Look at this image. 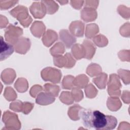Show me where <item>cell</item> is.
Returning a JSON list of instances; mask_svg holds the SVG:
<instances>
[{
    "mask_svg": "<svg viewBox=\"0 0 130 130\" xmlns=\"http://www.w3.org/2000/svg\"><path fill=\"white\" fill-rule=\"evenodd\" d=\"M64 56L66 59V64L64 68L67 69H71L73 68L76 63V60L73 58L72 54L70 53L67 52Z\"/></svg>",
    "mask_w": 130,
    "mask_h": 130,
    "instance_id": "38",
    "label": "cell"
},
{
    "mask_svg": "<svg viewBox=\"0 0 130 130\" xmlns=\"http://www.w3.org/2000/svg\"><path fill=\"white\" fill-rule=\"evenodd\" d=\"M18 3V1H0V8L2 10H7Z\"/></svg>",
    "mask_w": 130,
    "mask_h": 130,
    "instance_id": "40",
    "label": "cell"
},
{
    "mask_svg": "<svg viewBox=\"0 0 130 130\" xmlns=\"http://www.w3.org/2000/svg\"><path fill=\"white\" fill-rule=\"evenodd\" d=\"M118 76L125 84H128L130 82V72L128 70L119 69L117 71Z\"/></svg>",
    "mask_w": 130,
    "mask_h": 130,
    "instance_id": "34",
    "label": "cell"
},
{
    "mask_svg": "<svg viewBox=\"0 0 130 130\" xmlns=\"http://www.w3.org/2000/svg\"><path fill=\"white\" fill-rule=\"evenodd\" d=\"M43 90V88L40 85L36 84L32 86L30 89V95L33 98H36L38 94Z\"/></svg>",
    "mask_w": 130,
    "mask_h": 130,
    "instance_id": "42",
    "label": "cell"
},
{
    "mask_svg": "<svg viewBox=\"0 0 130 130\" xmlns=\"http://www.w3.org/2000/svg\"><path fill=\"white\" fill-rule=\"evenodd\" d=\"M14 50V46L12 44L5 42L3 37L1 36V61L9 57L13 53Z\"/></svg>",
    "mask_w": 130,
    "mask_h": 130,
    "instance_id": "10",
    "label": "cell"
},
{
    "mask_svg": "<svg viewBox=\"0 0 130 130\" xmlns=\"http://www.w3.org/2000/svg\"><path fill=\"white\" fill-rule=\"evenodd\" d=\"M74 77L72 75L64 76L62 81V87L65 89H72L74 85Z\"/></svg>",
    "mask_w": 130,
    "mask_h": 130,
    "instance_id": "31",
    "label": "cell"
},
{
    "mask_svg": "<svg viewBox=\"0 0 130 130\" xmlns=\"http://www.w3.org/2000/svg\"><path fill=\"white\" fill-rule=\"evenodd\" d=\"M92 41L95 45L99 47H104L108 44L107 38L102 34L96 35L92 38Z\"/></svg>",
    "mask_w": 130,
    "mask_h": 130,
    "instance_id": "29",
    "label": "cell"
},
{
    "mask_svg": "<svg viewBox=\"0 0 130 130\" xmlns=\"http://www.w3.org/2000/svg\"><path fill=\"white\" fill-rule=\"evenodd\" d=\"M130 125L128 122L123 121L119 124L118 129H129L130 128Z\"/></svg>",
    "mask_w": 130,
    "mask_h": 130,
    "instance_id": "49",
    "label": "cell"
},
{
    "mask_svg": "<svg viewBox=\"0 0 130 130\" xmlns=\"http://www.w3.org/2000/svg\"><path fill=\"white\" fill-rule=\"evenodd\" d=\"M29 11L34 18L41 19L46 15V9L44 4L41 2H35L29 7Z\"/></svg>",
    "mask_w": 130,
    "mask_h": 130,
    "instance_id": "7",
    "label": "cell"
},
{
    "mask_svg": "<svg viewBox=\"0 0 130 130\" xmlns=\"http://www.w3.org/2000/svg\"><path fill=\"white\" fill-rule=\"evenodd\" d=\"M59 100L62 103L68 105L72 104L74 101L71 92L67 91H62L61 93Z\"/></svg>",
    "mask_w": 130,
    "mask_h": 130,
    "instance_id": "30",
    "label": "cell"
},
{
    "mask_svg": "<svg viewBox=\"0 0 130 130\" xmlns=\"http://www.w3.org/2000/svg\"><path fill=\"white\" fill-rule=\"evenodd\" d=\"M2 120L5 125L4 129L18 130L21 128V122L18 119V115L10 111L4 112Z\"/></svg>",
    "mask_w": 130,
    "mask_h": 130,
    "instance_id": "3",
    "label": "cell"
},
{
    "mask_svg": "<svg viewBox=\"0 0 130 130\" xmlns=\"http://www.w3.org/2000/svg\"><path fill=\"white\" fill-rule=\"evenodd\" d=\"M82 118L84 125L89 128L97 130L114 129L117 125L116 118L111 115H105L98 110L82 109L80 111V118Z\"/></svg>",
    "mask_w": 130,
    "mask_h": 130,
    "instance_id": "1",
    "label": "cell"
},
{
    "mask_svg": "<svg viewBox=\"0 0 130 130\" xmlns=\"http://www.w3.org/2000/svg\"><path fill=\"white\" fill-rule=\"evenodd\" d=\"M107 106L110 110L116 111L122 106V103L118 97L110 96L107 100Z\"/></svg>",
    "mask_w": 130,
    "mask_h": 130,
    "instance_id": "20",
    "label": "cell"
},
{
    "mask_svg": "<svg viewBox=\"0 0 130 130\" xmlns=\"http://www.w3.org/2000/svg\"><path fill=\"white\" fill-rule=\"evenodd\" d=\"M4 96L7 101H13L17 98V95L12 87L8 86L5 89Z\"/></svg>",
    "mask_w": 130,
    "mask_h": 130,
    "instance_id": "33",
    "label": "cell"
},
{
    "mask_svg": "<svg viewBox=\"0 0 130 130\" xmlns=\"http://www.w3.org/2000/svg\"><path fill=\"white\" fill-rule=\"evenodd\" d=\"M65 51V47L63 44L61 42L55 43L50 49L51 54L55 57L59 55H62Z\"/></svg>",
    "mask_w": 130,
    "mask_h": 130,
    "instance_id": "26",
    "label": "cell"
},
{
    "mask_svg": "<svg viewBox=\"0 0 130 130\" xmlns=\"http://www.w3.org/2000/svg\"><path fill=\"white\" fill-rule=\"evenodd\" d=\"M98 16L96 9L91 8L84 7L81 11V18L86 22L95 20Z\"/></svg>",
    "mask_w": 130,
    "mask_h": 130,
    "instance_id": "13",
    "label": "cell"
},
{
    "mask_svg": "<svg viewBox=\"0 0 130 130\" xmlns=\"http://www.w3.org/2000/svg\"><path fill=\"white\" fill-rule=\"evenodd\" d=\"M54 64L60 68L64 67L66 64V59L64 56L59 55L53 58Z\"/></svg>",
    "mask_w": 130,
    "mask_h": 130,
    "instance_id": "36",
    "label": "cell"
},
{
    "mask_svg": "<svg viewBox=\"0 0 130 130\" xmlns=\"http://www.w3.org/2000/svg\"><path fill=\"white\" fill-rule=\"evenodd\" d=\"M118 56L119 59L122 61H129V50H122L120 51L118 53Z\"/></svg>",
    "mask_w": 130,
    "mask_h": 130,
    "instance_id": "43",
    "label": "cell"
},
{
    "mask_svg": "<svg viewBox=\"0 0 130 130\" xmlns=\"http://www.w3.org/2000/svg\"><path fill=\"white\" fill-rule=\"evenodd\" d=\"M0 27L1 28H5L8 25L9 21L7 17L5 16H3L2 15H1L0 17Z\"/></svg>",
    "mask_w": 130,
    "mask_h": 130,
    "instance_id": "48",
    "label": "cell"
},
{
    "mask_svg": "<svg viewBox=\"0 0 130 130\" xmlns=\"http://www.w3.org/2000/svg\"><path fill=\"white\" fill-rule=\"evenodd\" d=\"M85 50V58L87 59H91L94 56L96 47L94 44L88 40H84L82 43Z\"/></svg>",
    "mask_w": 130,
    "mask_h": 130,
    "instance_id": "17",
    "label": "cell"
},
{
    "mask_svg": "<svg viewBox=\"0 0 130 130\" xmlns=\"http://www.w3.org/2000/svg\"><path fill=\"white\" fill-rule=\"evenodd\" d=\"M108 75L105 73H102L99 75L92 79V81L96 86L101 89H104L106 88L107 83Z\"/></svg>",
    "mask_w": 130,
    "mask_h": 130,
    "instance_id": "21",
    "label": "cell"
},
{
    "mask_svg": "<svg viewBox=\"0 0 130 130\" xmlns=\"http://www.w3.org/2000/svg\"><path fill=\"white\" fill-rule=\"evenodd\" d=\"M34 107V104L30 102H24L23 103L22 112L24 114H28L32 110Z\"/></svg>",
    "mask_w": 130,
    "mask_h": 130,
    "instance_id": "44",
    "label": "cell"
},
{
    "mask_svg": "<svg viewBox=\"0 0 130 130\" xmlns=\"http://www.w3.org/2000/svg\"><path fill=\"white\" fill-rule=\"evenodd\" d=\"M31 34L37 38H41L46 32V26L42 21H35L30 27Z\"/></svg>",
    "mask_w": 130,
    "mask_h": 130,
    "instance_id": "14",
    "label": "cell"
},
{
    "mask_svg": "<svg viewBox=\"0 0 130 130\" xmlns=\"http://www.w3.org/2000/svg\"><path fill=\"white\" fill-rule=\"evenodd\" d=\"M99 1H84V7L91 8L96 9L99 5Z\"/></svg>",
    "mask_w": 130,
    "mask_h": 130,
    "instance_id": "45",
    "label": "cell"
},
{
    "mask_svg": "<svg viewBox=\"0 0 130 130\" xmlns=\"http://www.w3.org/2000/svg\"><path fill=\"white\" fill-rule=\"evenodd\" d=\"M55 100L54 96L51 94L46 91L41 92L36 98V103L40 105L46 106L53 103Z\"/></svg>",
    "mask_w": 130,
    "mask_h": 130,
    "instance_id": "12",
    "label": "cell"
},
{
    "mask_svg": "<svg viewBox=\"0 0 130 130\" xmlns=\"http://www.w3.org/2000/svg\"><path fill=\"white\" fill-rule=\"evenodd\" d=\"M23 106V102L19 100H16L12 102L10 105V109L15 112H22Z\"/></svg>",
    "mask_w": 130,
    "mask_h": 130,
    "instance_id": "39",
    "label": "cell"
},
{
    "mask_svg": "<svg viewBox=\"0 0 130 130\" xmlns=\"http://www.w3.org/2000/svg\"><path fill=\"white\" fill-rule=\"evenodd\" d=\"M43 90L44 91L51 94L54 97H56L58 95L60 91V87L59 86L55 84L46 83L44 85Z\"/></svg>",
    "mask_w": 130,
    "mask_h": 130,
    "instance_id": "28",
    "label": "cell"
},
{
    "mask_svg": "<svg viewBox=\"0 0 130 130\" xmlns=\"http://www.w3.org/2000/svg\"><path fill=\"white\" fill-rule=\"evenodd\" d=\"M89 79L84 74H80L74 78V85L79 88H84L88 84Z\"/></svg>",
    "mask_w": 130,
    "mask_h": 130,
    "instance_id": "22",
    "label": "cell"
},
{
    "mask_svg": "<svg viewBox=\"0 0 130 130\" xmlns=\"http://www.w3.org/2000/svg\"><path fill=\"white\" fill-rule=\"evenodd\" d=\"M14 87L19 92H24L28 88V83L24 78H19L14 84Z\"/></svg>",
    "mask_w": 130,
    "mask_h": 130,
    "instance_id": "23",
    "label": "cell"
},
{
    "mask_svg": "<svg viewBox=\"0 0 130 130\" xmlns=\"http://www.w3.org/2000/svg\"><path fill=\"white\" fill-rule=\"evenodd\" d=\"M71 6L75 9L79 10L84 4L83 1H70Z\"/></svg>",
    "mask_w": 130,
    "mask_h": 130,
    "instance_id": "46",
    "label": "cell"
},
{
    "mask_svg": "<svg viewBox=\"0 0 130 130\" xmlns=\"http://www.w3.org/2000/svg\"><path fill=\"white\" fill-rule=\"evenodd\" d=\"M71 52L73 56L77 60L85 57V50L83 45L80 44H74L72 47Z\"/></svg>",
    "mask_w": 130,
    "mask_h": 130,
    "instance_id": "18",
    "label": "cell"
},
{
    "mask_svg": "<svg viewBox=\"0 0 130 130\" xmlns=\"http://www.w3.org/2000/svg\"><path fill=\"white\" fill-rule=\"evenodd\" d=\"M71 93L74 101L76 102H79L83 98V93L81 89L78 87H73L72 89Z\"/></svg>",
    "mask_w": 130,
    "mask_h": 130,
    "instance_id": "35",
    "label": "cell"
},
{
    "mask_svg": "<svg viewBox=\"0 0 130 130\" xmlns=\"http://www.w3.org/2000/svg\"><path fill=\"white\" fill-rule=\"evenodd\" d=\"M59 38L62 43L68 48H70L76 41L75 37L67 29H61L59 32Z\"/></svg>",
    "mask_w": 130,
    "mask_h": 130,
    "instance_id": "11",
    "label": "cell"
},
{
    "mask_svg": "<svg viewBox=\"0 0 130 130\" xmlns=\"http://www.w3.org/2000/svg\"><path fill=\"white\" fill-rule=\"evenodd\" d=\"M16 77L15 70L11 68L5 69L1 73V78L2 81L7 85L12 84Z\"/></svg>",
    "mask_w": 130,
    "mask_h": 130,
    "instance_id": "15",
    "label": "cell"
},
{
    "mask_svg": "<svg viewBox=\"0 0 130 130\" xmlns=\"http://www.w3.org/2000/svg\"><path fill=\"white\" fill-rule=\"evenodd\" d=\"M58 39L57 33L52 29H48L42 37V42L46 47H50Z\"/></svg>",
    "mask_w": 130,
    "mask_h": 130,
    "instance_id": "16",
    "label": "cell"
},
{
    "mask_svg": "<svg viewBox=\"0 0 130 130\" xmlns=\"http://www.w3.org/2000/svg\"><path fill=\"white\" fill-rule=\"evenodd\" d=\"M23 34V29L13 24H10L5 31V38L9 43L14 45Z\"/></svg>",
    "mask_w": 130,
    "mask_h": 130,
    "instance_id": "5",
    "label": "cell"
},
{
    "mask_svg": "<svg viewBox=\"0 0 130 130\" xmlns=\"http://www.w3.org/2000/svg\"><path fill=\"white\" fill-rule=\"evenodd\" d=\"M10 14L16 18L24 27H27L32 21L28 14L27 8L24 6H17L10 11Z\"/></svg>",
    "mask_w": 130,
    "mask_h": 130,
    "instance_id": "2",
    "label": "cell"
},
{
    "mask_svg": "<svg viewBox=\"0 0 130 130\" xmlns=\"http://www.w3.org/2000/svg\"><path fill=\"white\" fill-rule=\"evenodd\" d=\"M59 3L61 4V5H65L66 4H67L69 2L68 1H58Z\"/></svg>",
    "mask_w": 130,
    "mask_h": 130,
    "instance_id": "50",
    "label": "cell"
},
{
    "mask_svg": "<svg viewBox=\"0 0 130 130\" xmlns=\"http://www.w3.org/2000/svg\"><path fill=\"white\" fill-rule=\"evenodd\" d=\"M84 23L80 20L72 22L69 26L71 34L75 37H82L84 32Z\"/></svg>",
    "mask_w": 130,
    "mask_h": 130,
    "instance_id": "9",
    "label": "cell"
},
{
    "mask_svg": "<svg viewBox=\"0 0 130 130\" xmlns=\"http://www.w3.org/2000/svg\"><path fill=\"white\" fill-rule=\"evenodd\" d=\"M102 73L101 67L96 63H91L87 68L86 73L90 77L97 76Z\"/></svg>",
    "mask_w": 130,
    "mask_h": 130,
    "instance_id": "25",
    "label": "cell"
},
{
    "mask_svg": "<svg viewBox=\"0 0 130 130\" xmlns=\"http://www.w3.org/2000/svg\"><path fill=\"white\" fill-rule=\"evenodd\" d=\"M84 91L86 97L89 99L95 98L98 93V90L92 83L87 84L85 87Z\"/></svg>",
    "mask_w": 130,
    "mask_h": 130,
    "instance_id": "32",
    "label": "cell"
},
{
    "mask_svg": "<svg viewBox=\"0 0 130 130\" xmlns=\"http://www.w3.org/2000/svg\"><path fill=\"white\" fill-rule=\"evenodd\" d=\"M99 32L98 25L95 23H90L86 25L85 37L88 39L93 38Z\"/></svg>",
    "mask_w": 130,
    "mask_h": 130,
    "instance_id": "24",
    "label": "cell"
},
{
    "mask_svg": "<svg viewBox=\"0 0 130 130\" xmlns=\"http://www.w3.org/2000/svg\"><path fill=\"white\" fill-rule=\"evenodd\" d=\"M121 98L123 102L126 104H129L130 102L129 99V91L128 90H124L122 92Z\"/></svg>",
    "mask_w": 130,
    "mask_h": 130,
    "instance_id": "47",
    "label": "cell"
},
{
    "mask_svg": "<svg viewBox=\"0 0 130 130\" xmlns=\"http://www.w3.org/2000/svg\"><path fill=\"white\" fill-rule=\"evenodd\" d=\"M118 13L124 18H129V9L124 5H120L117 8Z\"/></svg>",
    "mask_w": 130,
    "mask_h": 130,
    "instance_id": "37",
    "label": "cell"
},
{
    "mask_svg": "<svg viewBox=\"0 0 130 130\" xmlns=\"http://www.w3.org/2000/svg\"><path fill=\"white\" fill-rule=\"evenodd\" d=\"M107 84L108 92L109 95L115 97H119L120 95V88L122 85L118 75L115 74H111Z\"/></svg>",
    "mask_w": 130,
    "mask_h": 130,
    "instance_id": "6",
    "label": "cell"
},
{
    "mask_svg": "<svg viewBox=\"0 0 130 130\" xmlns=\"http://www.w3.org/2000/svg\"><path fill=\"white\" fill-rule=\"evenodd\" d=\"M45 5L47 13L49 14H54L58 9V5L53 1H41Z\"/></svg>",
    "mask_w": 130,
    "mask_h": 130,
    "instance_id": "27",
    "label": "cell"
},
{
    "mask_svg": "<svg viewBox=\"0 0 130 130\" xmlns=\"http://www.w3.org/2000/svg\"><path fill=\"white\" fill-rule=\"evenodd\" d=\"M31 42L29 39L25 37H20L14 45L15 51L19 54H25L30 49Z\"/></svg>",
    "mask_w": 130,
    "mask_h": 130,
    "instance_id": "8",
    "label": "cell"
},
{
    "mask_svg": "<svg viewBox=\"0 0 130 130\" xmlns=\"http://www.w3.org/2000/svg\"><path fill=\"white\" fill-rule=\"evenodd\" d=\"M82 109L79 105L75 104L69 108L68 115L72 120H78L80 119V111Z\"/></svg>",
    "mask_w": 130,
    "mask_h": 130,
    "instance_id": "19",
    "label": "cell"
},
{
    "mask_svg": "<svg viewBox=\"0 0 130 130\" xmlns=\"http://www.w3.org/2000/svg\"><path fill=\"white\" fill-rule=\"evenodd\" d=\"M41 75L44 81L55 84L59 83L62 77L61 72L59 70L52 67H47L43 69Z\"/></svg>",
    "mask_w": 130,
    "mask_h": 130,
    "instance_id": "4",
    "label": "cell"
},
{
    "mask_svg": "<svg viewBox=\"0 0 130 130\" xmlns=\"http://www.w3.org/2000/svg\"><path fill=\"white\" fill-rule=\"evenodd\" d=\"M129 23H125L122 25L119 29L120 34L121 36L124 37H129Z\"/></svg>",
    "mask_w": 130,
    "mask_h": 130,
    "instance_id": "41",
    "label": "cell"
}]
</instances>
